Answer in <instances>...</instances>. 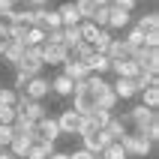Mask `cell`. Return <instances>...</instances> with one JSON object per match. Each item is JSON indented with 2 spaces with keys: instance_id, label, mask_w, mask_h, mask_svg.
<instances>
[{
  "instance_id": "ba28073f",
  "label": "cell",
  "mask_w": 159,
  "mask_h": 159,
  "mask_svg": "<svg viewBox=\"0 0 159 159\" xmlns=\"http://www.w3.org/2000/svg\"><path fill=\"white\" fill-rule=\"evenodd\" d=\"M36 132H39V141H48V144H57V138H60L57 120H54L51 114L45 117V120H39V123H36Z\"/></svg>"
},
{
  "instance_id": "484cf974",
  "label": "cell",
  "mask_w": 159,
  "mask_h": 159,
  "mask_svg": "<svg viewBox=\"0 0 159 159\" xmlns=\"http://www.w3.org/2000/svg\"><path fill=\"white\" fill-rule=\"evenodd\" d=\"M141 105L156 111V108H159V87H147V90H141Z\"/></svg>"
},
{
  "instance_id": "5b68a950",
  "label": "cell",
  "mask_w": 159,
  "mask_h": 159,
  "mask_svg": "<svg viewBox=\"0 0 159 159\" xmlns=\"http://www.w3.org/2000/svg\"><path fill=\"white\" fill-rule=\"evenodd\" d=\"M78 138H81V147H84V150H90L93 156H99V153L111 144V141L105 138V132H102V129H84Z\"/></svg>"
},
{
  "instance_id": "8fae6325",
  "label": "cell",
  "mask_w": 159,
  "mask_h": 159,
  "mask_svg": "<svg viewBox=\"0 0 159 159\" xmlns=\"http://www.w3.org/2000/svg\"><path fill=\"white\" fill-rule=\"evenodd\" d=\"M48 81H51V93H54V96H60V99H69L72 93H75V81L66 78L63 72H60V75H54V78H48Z\"/></svg>"
},
{
  "instance_id": "9a60e30c",
  "label": "cell",
  "mask_w": 159,
  "mask_h": 159,
  "mask_svg": "<svg viewBox=\"0 0 159 159\" xmlns=\"http://www.w3.org/2000/svg\"><path fill=\"white\" fill-rule=\"evenodd\" d=\"M84 63H87L90 75H105V72H111V60H108L105 54H96V51H93Z\"/></svg>"
},
{
  "instance_id": "1f68e13d",
  "label": "cell",
  "mask_w": 159,
  "mask_h": 159,
  "mask_svg": "<svg viewBox=\"0 0 159 159\" xmlns=\"http://www.w3.org/2000/svg\"><path fill=\"white\" fill-rule=\"evenodd\" d=\"M15 108H6V105H0V126H12L15 123Z\"/></svg>"
},
{
  "instance_id": "ffe728a7",
  "label": "cell",
  "mask_w": 159,
  "mask_h": 159,
  "mask_svg": "<svg viewBox=\"0 0 159 159\" xmlns=\"http://www.w3.org/2000/svg\"><path fill=\"white\" fill-rule=\"evenodd\" d=\"M21 57H24V45H21V42H9L6 51H3V60H6L9 66H15V69H18Z\"/></svg>"
},
{
  "instance_id": "f1b7e54d",
  "label": "cell",
  "mask_w": 159,
  "mask_h": 159,
  "mask_svg": "<svg viewBox=\"0 0 159 159\" xmlns=\"http://www.w3.org/2000/svg\"><path fill=\"white\" fill-rule=\"evenodd\" d=\"M108 15H111V6H99L96 12H93V18H90V21H93L96 27H108Z\"/></svg>"
},
{
  "instance_id": "d6986e66",
  "label": "cell",
  "mask_w": 159,
  "mask_h": 159,
  "mask_svg": "<svg viewBox=\"0 0 159 159\" xmlns=\"http://www.w3.org/2000/svg\"><path fill=\"white\" fill-rule=\"evenodd\" d=\"M54 150H57V144H48V141H33L24 159H48Z\"/></svg>"
},
{
  "instance_id": "4fadbf2b",
  "label": "cell",
  "mask_w": 159,
  "mask_h": 159,
  "mask_svg": "<svg viewBox=\"0 0 159 159\" xmlns=\"http://www.w3.org/2000/svg\"><path fill=\"white\" fill-rule=\"evenodd\" d=\"M129 24H132V15L123 12V9H114V6H111V15H108V27H105V30L117 33V30H126Z\"/></svg>"
},
{
  "instance_id": "7a4b0ae2",
  "label": "cell",
  "mask_w": 159,
  "mask_h": 159,
  "mask_svg": "<svg viewBox=\"0 0 159 159\" xmlns=\"http://www.w3.org/2000/svg\"><path fill=\"white\" fill-rule=\"evenodd\" d=\"M153 120H159V114L153 111V108H144L141 102H138V105H132V108L123 114V123L132 126V132H141V135L147 132V126H150Z\"/></svg>"
},
{
  "instance_id": "d4e9b609",
  "label": "cell",
  "mask_w": 159,
  "mask_h": 159,
  "mask_svg": "<svg viewBox=\"0 0 159 159\" xmlns=\"http://www.w3.org/2000/svg\"><path fill=\"white\" fill-rule=\"evenodd\" d=\"M99 159H129V156H126V150H123V144H120V141H111L105 150L99 153Z\"/></svg>"
},
{
  "instance_id": "4316f807",
  "label": "cell",
  "mask_w": 159,
  "mask_h": 159,
  "mask_svg": "<svg viewBox=\"0 0 159 159\" xmlns=\"http://www.w3.org/2000/svg\"><path fill=\"white\" fill-rule=\"evenodd\" d=\"M72 3H75V9H78L81 21H90V18H93V12H96L93 0H72Z\"/></svg>"
},
{
  "instance_id": "b9f144b4",
  "label": "cell",
  "mask_w": 159,
  "mask_h": 159,
  "mask_svg": "<svg viewBox=\"0 0 159 159\" xmlns=\"http://www.w3.org/2000/svg\"><path fill=\"white\" fill-rule=\"evenodd\" d=\"M96 159H99V156H96Z\"/></svg>"
},
{
  "instance_id": "ab89813d",
  "label": "cell",
  "mask_w": 159,
  "mask_h": 159,
  "mask_svg": "<svg viewBox=\"0 0 159 159\" xmlns=\"http://www.w3.org/2000/svg\"><path fill=\"white\" fill-rule=\"evenodd\" d=\"M0 159H15V156H12L9 150H0Z\"/></svg>"
},
{
  "instance_id": "f35d334b",
  "label": "cell",
  "mask_w": 159,
  "mask_h": 159,
  "mask_svg": "<svg viewBox=\"0 0 159 159\" xmlns=\"http://www.w3.org/2000/svg\"><path fill=\"white\" fill-rule=\"evenodd\" d=\"M3 9H15V6H12V0H0V12H3Z\"/></svg>"
},
{
  "instance_id": "74e56055",
  "label": "cell",
  "mask_w": 159,
  "mask_h": 159,
  "mask_svg": "<svg viewBox=\"0 0 159 159\" xmlns=\"http://www.w3.org/2000/svg\"><path fill=\"white\" fill-rule=\"evenodd\" d=\"M24 3H30V6H48V0H24Z\"/></svg>"
},
{
  "instance_id": "e575fe53",
  "label": "cell",
  "mask_w": 159,
  "mask_h": 159,
  "mask_svg": "<svg viewBox=\"0 0 159 159\" xmlns=\"http://www.w3.org/2000/svg\"><path fill=\"white\" fill-rule=\"evenodd\" d=\"M12 141V126H0V150H6Z\"/></svg>"
},
{
  "instance_id": "83f0119b",
  "label": "cell",
  "mask_w": 159,
  "mask_h": 159,
  "mask_svg": "<svg viewBox=\"0 0 159 159\" xmlns=\"http://www.w3.org/2000/svg\"><path fill=\"white\" fill-rule=\"evenodd\" d=\"M24 30H27L24 24H9L6 27V39H9V42H21V39H24ZM21 45H24V42H21Z\"/></svg>"
},
{
  "instance_id": "5bb4252c",
  "label": "cell",
  "mask_w": 159,
  "mask_h": 159,
  "mask_svg": "<svg viewBox=\"0 0 159 159\" xmlns=\"http://www.w3.org/2000/svg\"><path fill=\"white\" fill-rule=\"evenodd\" d=\"M102 132H105L108 141H120V138L129 132V126L123 123V117H111V120L105 123V129H102Z\"/></svg>"
},
{
  "instance_id": "e0dca14e",
  "label": "cell",
  "mask_w": 159,
  "mask_h": 159,
  "mask_svg": "<svg viewBox=\"0 0 159 159\" xmlns=\"http://www.w3.org/2000/svg\"><path fill=\"white\" fill-rule=\"evenodd\" d=\"M30 144H33V141H30L27 135H12V141H9L6 150L12 153L15 159H24V156H27V150H30Z\"/></svg>"
},
{
  "instance_id": "52a82bcc",
  "label": "cell",
  "mask_w": 159,
  "mask_h": 159,
  "mask_svg": "<svg viewBox=\"0 0 159 159\" xmlns=\"http://www.w3.org/2000/svg\"><path fill=\"white\" fill-rule=\"evenodd\" d=\"M24 93L33 99V102H42V99L51 93V81H48V78H42V75H36V78H30V84L24 87Z\"/></svg>"
},
{
  "instance_id": "44dd1931",
  "label": "cell",
  "mask_w": 159,
  "mask_h": 159,
  "mask_svg": "<svg viewBox=\"0 0 159 159\" xmlns=\"http://www.w3.org/2000/svg\"><path fill=\"white\" fill-rule=\"evenodd\" d=\"M24 48H36V45H45V30L42 27H27L24 30Z\"/></svg>"
},
{
  "instance_id": "f546056e",
  "label": "cell",
  "mask_w": 159,
  "mask_h": 159,
  "mask_svg": "<svg viewBox=\"0 0 159 159\" xmlns=\"http://www.w3.org/2000/svg\"><path fill=\"white\" fill-rule=\"evenodd\" d=\"M60 15H57V9H48L45 12V30H60Z\"/></svg>"
},
{
  "instance_id": "60d3db41",
  "label": "cell",
  "mask_w": 159,
  "mask_h": 159,
  "mask_svg": "<svg viewBox=\"0 0 159 159\" xmlns=\"http://www.w3.org/2000/svg\"><path fill=\"white\" fill-rule=\"evenodd\" d=\"M15 3H24V0H12V6H15Z\"/></svg>"
},
{
  "instance_id": "8d00e7d4",
  "label": "cell",
  "mask_w": 159,
  "mask_h": 159,
  "mask_svg": "<svg viewBox=\"0 0 159 159\" xmlns=\"http://www.w3.org/2000/svg\"><path fill=\"white\" fill-rule=\"evenodd\" d=\"M48 159H69V153H66V150H54Z\"/></svg>"
},
{
  "instance_id": "8992f818",
  "label": "cell",
  "mask_w": 159,
  "mask_h": 159,
  "mask_svg": "<svg viewBox=\"0 0 159 159\" xmlns=\"http://www.w3.org/2000/svg\"><path fill=\"white\" fill-rule=\"evenodd\" d=\"M69 60V51L63 45H42V66H63Z\"/></svg>"
},
{
  "instance_id": "6da1fadb",
  "label": "cell",
  "mask_w": 159,
  "mask_h": 159,
  "mask_svg": "<svg viewBox=\"0 0 159 159\" xmlns=\"http://www.w3.org/2000/svg\"><path fill=\"white\" fill-rule=\"evenodd\" d=\"M120 144H123V150H126L129 159H147L153 153V147H156V144H153L147 135H141V132H126L123 138H120Z\"/></svg>"
},
{
  "instance_id": "d590c367",
  "label": "cell",
  "mask_w": 159,
  "mask_h": 159,
  "mask_svg": "<svg viewBox=\"0 0 159 159\" xmlns=\"http://www.w3.org/2000/svg\"><path fill=\"white\" fill-rule=\"evenodd\" d=\"M69 159H96L90 150H84V147H75V150H69Z\"/></svg>"
},
{
  "instance_id": "d6a6232c",
  "label": "cell",
  "mask_w": 159,
  "mask_h": 159,
  "mask_svg": "<svg viewBox=\"0 0 159 159\" xmlns=\"http://www.w3.org/2000/svg\"><path fill=\"white\" fill-rule=\"evenodd\" d=\"M27 84H30V75L15 69V87H12V90H15V93H24V87H27Z\"/></svg>"
},
{
  "instance_id": "cb8c5ba5",
  "label": "cell",
  "mask_w": 159,
  "mask_h": 159,
  "mask_svg": "<svg viewBox=\"0 0 159 159\" xmlns=\"http://www.w3.org/2000/svg\"><path fill=\"white\" fill-rule=\"evenodd\" d=\"M114 39V33L111 30H105V27H99V33H96V39H93V51L96 54H105V48H108V42Z\"/></svg>"
},
{
  "instance_id": "7c38bea8",
  "label": "cell",
  "mask_w": 159,
  "mask_h": 159,
  "mask_svg": "<svg viewBox=\"0 0 159 159\" xmlns=\"http://www.w3.org/2000/svg\"><path fill=\"white\" fill-rule=\"evenodd\" d=\"M57 15H60V24H63V27H78V24H81V15H78V9H75L72 0L57 6Z\"/></svg>"
},
{
  "instance_id": "2e32d148",
  "label": "cell",
  "mask_w": 159,
  "mask_h": 159,
  "mask_svg": "<svg viewBox=\"0 0 159 159\" xmlns=\"http://www.w3.org/2000/svg\"><path fill=\"white\" fill-rule=\"evenodd\" d=\"M132 84H135V90H138V93H141V90H147V87H159V72L141 69V72L132 78Z\"/></svg>"
},
{
  "instance_id": "836d02e7",
  "label": "cell",
  "mask_w": 159,
  "mask_h": 159,
  "mask_svg": "<svg viewBox=\"0 0 159 159\" xmlns=\"http://www.w3.org/2000/svg\"><path fill=\"white\" fill-rule=\"evenodd\" d=\"M111 6H114V9H123V12H129V15H132L135 6H138V0H111Z\"/></svg>"
},
{
  "instance_id": "30bf717a",
  "label": "cell",
  "mask_w": 159,
  "mask_h": 159,
  "mask_svg": "<svg viewBox=\"0 0 159 159\" xmlns=\"http://www.w3.org/2000/svg\"><path fill=\"white\" fill-rule=\"evenodd\" d=\"M60 72L66 75V78H72V81H84V78L90 75L87 63H84V60H72V57H69V60H66V63L60 66Z\"/></svg>"
},
{
  "instance_id": "9c48e42d",
  "label": "cell",
  "mask_w": 159,
  "mask_h": 159,
  "mask_svg": "<svg viewBox=\"0 0 159 159\" xmlns=\"http://www.w3.org/2000/svg\"><path fill=\"white\" fill-rule=\"evenodd\" d=\"M105 57L108 60H132V48H129L120 36H114V39L108 42V48H105Z\"/></svg>"
},
{
  "instance_id": "3957f363",
  "label": "cell",
  "mask_w": 159,
  "mask_h": 159,
  "mask_svg": "<svg viewBox=\"0 0 159 159\" xmlns=\"http://www.w3.org/2000/svg\"><path fill=\"white\" fill-rule=\"evenodd\" d=\"M54 120H57L60 135H75V138H78V135L84 132V117H81L78 111H72V108H63Z\"/></svg>"
},
{
  "instance_id": "ac0fdd59",
  "label": "cell",
  "mask_w": 159,
  "mask_h": 159,
  "mask_svg": "<svg viewBox=\"0 0 159 159\" xmlns=\"http://www.w3.org/2000/svg\"><path fill=\"white\" fill-rule=\"evenodd\" d=\"M111 90H114L117 99H135V96H138V90H135V84L129 78H117L114 84H111Z\"/></svg>"
},
{
  "instance_id": "277c9868",
  "label": "cell",
  "mask_w": 159,
  "mask_h": 159,
  "mask_svg": "<svg viewBox=\"0 0 159 159\" xmlns=\"http://www.w3.org/2000/svg\"><path fill=\"white\" fill-rule=\"evenodd\" d=\"M42 45H36V48H24V57H21V63H18V72H27L30 78H36V75H42Z\"/></svg>"
},
{
  "instance_id": "603a6c76",
  "label": "cell",
  "mask_w": 159,
  "mask_h": 159,
  "mask_svg": "<svg viewBox=\"0 0 159 159\" xmlns=\"http://www.w3.org/2000/svg\"><path fill=\"white\" fill-rule=\"evenodd\" d=\"M45 6H30L27 9V27H42L45 30Z\"/></svg>"
},
{
  "instance_id": "4dcf8cb0",
  "label": "cell",
  "mask_w": 159,
  "mask_h": 159,
  "mask_svg": "<svg viewBox=\"0 0 159 159\" xmlns=\"http://www.w3.org/2000/svg\"><path fill=\"white\" fill-rule=\"evenodd\" d=\"M15 90L12 87H0V105H6V108H15Z\"/></svg>"
},
{
  "instance_id": "7402d4cb",
  "label": "cell",
  "mask_w": 159,
  "mask_h": 159,
  "mask_svg": "<svg viewBox=\"0 0 159 159\" xmlns=\"http://www.w3.org/2000/svg\"><path fill=\"white\" fill-rule=\"evenodd\" d=\"M21 114H24L30 123H39V120H45V117H48V108H45L42 102H30V105H27Z\"/></svg>"
}]
</instances>
